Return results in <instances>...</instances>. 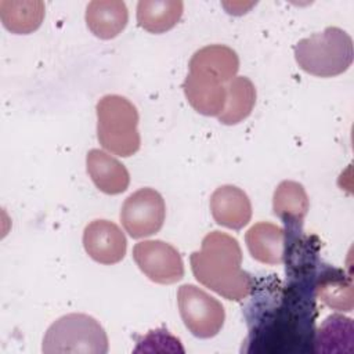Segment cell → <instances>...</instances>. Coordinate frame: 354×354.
<instances>
[{
  "mask_svg": "<svg viewBox=\"0 0 354 354\" xmlns=\"http://www.w3.org/2000/svg\"><path fill=\"white\" fill-rule=\"evenodd\" d=\"M84 19L94 36L109 40L126 28L129 11L120 0H94L87 6Z\"/></svg>",
  "mask_w": 354,
  "mask_h": 354,
  "instance_id": "obj_14",
  "label": "cell"
},
{
  "mask_svg": "<svg viewBox=\"0 0 354 354\" xmlns=\"http://www.w3.org/2000/svg\"><path fill=\"white\" fill-rule=\"evenodd\" d=\"M97 138L101 147L122 158L134 155L141 147L138 111L126 97L106 94L95 105Z\"/></svg>",
  "mask_w": 354,
  "mask_h": 354,
  "instance_id": "obj_3",
  "label": "cell"
},
{
  "mask_svg": "<svg viewBox=\"0 0 354 354\" xmlns=\"http://www.w3.org/2000/svg\"><path fill=\"white\" fill-rule=\"evenodd\" d=\"M86 167L94 185L104 194H122L130 184L126 166L105 151L90 149L86 156Z\"/></svg>",
  "mask_w": 354,
  "mask_h": 354,
  "instance_id": "obj_11",
  "label": "cell"
},
{
  "mask_svg": "<svg viewBox=\"0 0 354 354\" xmlns=\"http://www.w3.org/2000/svg\"><path fill=\"white\" fill-rule=\"evenodd\" d=\"M185 98L201 115L218 116L227 100V84L202 73L189 72L183 83Z\"/></svg>",
  "mask_w": 354,
  "mask_h": 354,
  "instance_id": "obj_10",
  "label": "cell"
},
{
  "mask_svg": "<svg viewBox=\"0 0 354 354\" xmlns=\"http://www.w3.org/2000/svg\"><path fill=\"white\" fill-rule=\"evenodd\" d=\"M209 205L214 221L230 230H242L252 218L249 196L243 189L231 184L216 188Z\"/></svg>",
  "mask_w": 354,
  "mask_h": 354,
  "instance_id": "obj_9",
  "label": "cell"
},
{
  "mask_svg": "<svg viewBox=\"0 0 354 354\" xmlns=\"http://www.w3.org/2000/svg\"><path fill=\"white\" fill-rule=\"evenodd\" d=\"M0 19L11 33H32L44 19V3L40 0H1Z\"/></svg>",
  "mask_w": 354,
  "mask_h": 354,
  "instance_id": "obj_15",
  "label": "cell"
},
{
  "mask_svg": "<svg viewBox=\"0 0 354 354\" xmlns=\"http://www.w3.org/2000/svg\"><path fill=\"white\" fill-rule=\"evenodd\" d=\"M353 40L347 32L328 26L297 41L295 59L299 66L314 76L332 77L346 72L353 62Z\"/></svg>",
  "mask_w": 354,
  "mask_h": 354,
  "instance_id": "obj_2",
  "label": "cell"
},
{
  "mask_svg": "<svg viewBox=\"0 0 354 354\" xmlns=\"http://www.w3.org/2000/svg\"><path fill=\"white\" fill-rule=\"evenodd\" d=\"M183 11L181 0H141L137 4V22L151 33H163L177 25Z\"/></svg>",
  "mask_w": 354,
  "mask_h": 354,
  "instance_id": "obj_16",
  "label": "cell"
},
{
  "mask_svg": "<svg viewBox=\"0 0 354 354\" xmlns=\"http://www.w3.org/2000/svg\"><path fill=\"white\" fill-rule=\"evenodd\" d=\"M245 242L250 256L263 264H281L285 252V231L268 221L252 225L245 234Z\"/></svg>",
  "mask_w": 354,
  "mask_h": 354,
  "instance_id": "obj_13",
  "label": "cell"
},
{
  "mask_svg": "<svg viewBox=\"0 0 354 354\" xmlns=\"http://www.w3.org/2000/svg\"><path fill=\"white\" fill-rule=\"evenodd\" d=\"M256 87L246 76H235L227 83V100L218 122L227 126L245 120L256 104Z\"/></svg>",
  "mask_w": 354,
  "mask_h": 354,
  "instance_id": "obj_17",
  "label": "cell"
},
{
  "mask_svg": "<svg viewBox=\"0 0 354 354\" xmlns=\"http://www.w3.org/2000/svg\"><path fill=\"white\" fill-rule=\"evenodd\" d=\"M138 268L152 281L162 285L178 282L184 277V263L178 250L160 239L141 241L133 248Z\"/></svg>",
  "mask_w": 354,
  "mask_h": 354,
  "instance_id": "obj_7",
  "label": "cell"
},
{
  "mask_svg": "<svg viewBox=\"0 0 354 354\" xmlns=\"http://www.w3.org/2000/svg\"><path fill=\"white\" fill-rule=\"evenodd\" d=\"M188 66L189 72L212 76L227 84L239 69V57L228 46L210 44L195 51Z\"/></svg>",
  "mask_w": 354,
  "mask_h": 354,
  "instance_id": "obj_12",
  "label": "cell"
},
{
  "mask_svg": "<svg viewBox=\"0 0 354 354\" xmlns=\"http://www.w3.org/2000/svg\"><path fill=\"white\" fill-rule=\"evenodd\" d=\"M177 304L184 325L194 336L209 339L221 330L225 321L224 307L201 288L181 285L177 290Z\"/></svg>",
  "mask_w": 354,
  "mask_h": 354,
  "instance_id": "obj_5",
  "label": "cell"
},
{
  "mask_svg": "<svg viewBox=\"0 0 354 354\" xmlns=\"http://www.w3.org/2000/svg\"><path fill=\"white\" fill-rule=\"evenodd\" d=\"M86 253L100 264L119 263L127 249V241L122 230L112 221L98 218L88 223L83 232Z\"/></svg>",
  "mask_w": 354,
  "mask_h": 354,
  "instance_id": "obj_8",
  "label": "cell"
},
{
  "mask_svg": "<svg viewBox=\"0 0 354 354\" xmlns=\"http://www.w3.org/2000/svg\"><path fill=\"white\" fill-rule=\"evenodd\" d=\"M318 296L321 300L332 308L351 311L353 293L351 283L344 285V281L337 277H325L318 285Z\"/></svg>",
  "mask_w": 354,
  "mask_h": 354,
  "instance_id": "obj_20",
  "label": "cell"
},
{
  "mask_svg": "<svg viewBox=\"0 0 354 354\" xmlns=\"http://www.w3.org/2000/svg\"><path fill=\"white\" fill-rule=\"evenodd\" d=\"M108 336L100 322L87 314H66L47 329L41 351L44 354H105Z\"/></svg>",
  "mask_w": 354,
  "mask_h": 354,
  "instance_id": "obj_4",
  "label": "cell"
},
{
  "mask_svg": "<svg viewBox=\"0 0 354 354\" xmlns=\"http://www.w3.org/2000/svg\"><path fill=\"white\" fill-rule=\"evenodd\" d=\"M165 217V201L153 188H140L133 192L124 199L120 209V223L134 239L156 234L162 228Z\"/></svg>",
  "mask_w": 354,
  "mask_h": 354,
  "instance_id": "obj_6",
  "label": "cell"
},
{
  "mask_svg": "<svg viewBox=\"0 0 354 354\" xmlns=\"http://www.w3.org/2000/svg\"><path fill=\"white\" fill-rule=\"evenodd\" d=\"M189 263L195 279L227 300L241 301L253 289V278L241 267V246L225 232H209L202 239L201 250L191 254Z\"/></svg>",
  "mask_w": 354,
  "mask_h": 354,
  "instance_id": "obj_1",
  "label": "cell"
},
{
  "mask_svg": "<svg viewBox=\"0 0 354 354\" xmlns=\"http://www.w3.org/2000/svg\"><path fill=\"white\" fill-rule=\"evenodd\" d=\"M318 351L343 350V343H353V322L339 314L329 315L317 332Z\"/></svg>",
  "mask_w": 354,
  "mask_h": 354,
  "instance_id": "obj_19",
  "label": "cell"
},
{
  "mask_svg": "<svg viewBox=\"0 0 354 354\" xmlns=\"http://www.w3.org/2000/svg\"><path fill=\"white\" fill-rule=\"evenodd\" d=\"M310 209L308 195L304 187L292 180L278 184L272 195V212L285 223H301Z\"/></svg>",
  "mask_w": 354,
  "mask_h": 354,
  "instance_id": "obj_18",
  "label": "cell"
}]
</instances>
